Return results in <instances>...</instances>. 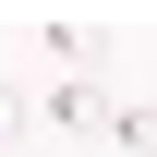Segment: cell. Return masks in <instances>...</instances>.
<instances>
[{
	"instance_id": "obj_1",
	"label": "cell",
	"mask_w": 157,
	"mask_h": 157,
	"mask_svg": "<svg viewBox=\"0 0 157 157\" xmlns=\"http://www.w3.org/2000/svg\"><path fill=\"white\" fill-rule=\"evenodd\" d=\"M48 60L73 85H97V60H109V24H48Z\"/></svg>"
},
{
	"instance_id": "obj_2",
	"label": "cell",
	"mask_w": 157,
	"mask_h": 157,
	"mask_svg": "<svg viewBox=\"0 0 157 157\" xmlns=\"http://www.w3.org/2000/svg\"><path fill=\"white\" fill-rule=\"evenodd\" d=\"M48 121H73V133H109V109H97V85H60V97H48Z\"/></svg>"
},
{
	"instance_id": "obj_3",
	"label": "cell",
	"mask_w": 157,
	"mask_h": 157,
	"mask_svg": "<svg viewBox=\"0 0 157 157\" xmlns=\"http://www.w3.org/2000/svg\"><path fill=\"white\" fill-rule=\"evenodd\" d=\"M109 145H133V157H157V109H109Z\"/></svg>"
},
{
	"instance_id": "obj_4",
	"label": "cell",
	"mask_w": 157,
	"mask_h": 157,
	"mask_svg": "<svg viewBox=\"0 0 157 157\" xmlns=\"http://www.w3.org/2000/svg\"><path fill=\"white\" fill-rule=\"evenodd\" d=\"M12 121H24V109H12V97H0V133H12Z\"/></svg>"
}]
</instances>
